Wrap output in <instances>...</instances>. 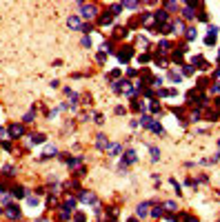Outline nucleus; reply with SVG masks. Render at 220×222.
Masks as SVG:
<instances>
[{
	"mask_svg": "<svg viewBox=\"0 0 220 222\" xmlns=\"http://www.w3.org/2000/svg\"><path fill=\"white\" fill-rule=\"evenodd\" d=\"M100 22H102V25H109V22H111V14L102 16V18H100Z\"/></svg>",
	"mask_w": 220,
	"mask_h": 222,
	"instance_id": "14",
	"label": "nucleus"
},
{
	"mask_svg": "<svg viewBox=\"0 0 220 222\" xmlns=\"http://www.w3.org/2000/svg\"><path fill=\"white\" fill-rule=\"evenodd\" d=\"M160 158V149L158 147H151V160H158Z\"/></svg>",
	"mask_w": 220,
	"mask_h": 222,
	"instance_id": "10",
	"label": "nucleus"
},
{
	"mask_svg": "<svg viewBox=\"0 0 220 222\" xmlns=\"http://www.w3.org/2000/svg\"><path fill=\"white\" fill-rule=\"evenodd\" d=\"M96 144H98V149H107V147H109V142H107V135L100 133V135H98V140H96Z\"/></svg>",
	"mask_w": 220,
	"mask_h": 222,
	"instance_id": "4",
	"label": "nucleus"
},
{
	"mask_svg": "<svg viewBox=\"0 0 220 222\" xmlns=\"http://www.w3.org/2000/svg\"><path fill=\"white\" fill-rule=\"evenodd\" d=\"M125 7H127V9H136L138 2H125Z\"/></svg>",
	"mask_w": 220,
	"mask_h": 222,
	"instance_id": "16",
	"label": "nucleus"
},
{
	"mask_svg": "<svg viewBox=\"0 0 220 222\" xmlns=\"http://www.w3.org/2000/svg\"><path fill=\"white\" fill-rule=\"evenodd\" d=\"M147 209H149V202L140 204V207H138V215H147V213H149V211H147Z\"/></svg>",
	"mask_w": 220,
	"mask_h": 222,
	"instance_id": "8",
	"label": "nucleus"
},
{
	"mask_svg": "<svg viewBox=\"0 0 220 222\" xmlns=\"http://www.w3.org/2000/svg\"><path fill=\"white\" fill-rule=\"evenodd\" d=\"M185 18H194V11H191V9H185Z\"/></svg>",
	"mask_w": 220,
	"mask_h": 222,
	"instance_id": "19",
	"label": "nucleus"
},
{
	"mask_svg": "<svg viewBox=\"0 0 220 222\" xmlns=\"http://www.w3.org/2000/svg\"><path fill=\"white\" fill-rule=\"evenodd\" d=\"M11 193H14L16 198H22V196H25V189H22V187H14V191H11Z\"/></svg>",
	"mask_w": 220,
	"mask_h": 222,
	"instance_id": "9",
	"label": "nucleus"
},
{
	"mask_svg": "<svg viewBox=\"0 0 220 222\" xmlns=\"http://www.w3.org/2000/svg\"><path fill=\"white\" fill-rule=\"evenodd\" d=\"M107 149H109V153H111V156H116V153L120 151V147H118V144H111V147H107Z\"/></svg>",
	"mask_w": 220,
	"mask_h": 222,
	"instance_id": "12",
	"label": "nucleus"
},
{
	"mask_svg": "<svg viewBox=\"0 0 220 222\" xmlns=\"http://www.w3.org/2000/svg\"><path fill=\"white\" fill-rule=\"evenodd\" d=\"M151 215H154V218H158V215H162V209H160V207H156L154 211H151Z\"/></svg>",
	"mask_w": 220,
	"mask_h": 222,
	"instance_id": "15",
	"label": "nucleus"
},
{
	"mask_svg": "<svg viewBox=\"0 0 220 222\" xmlns=\"http://www.w3.org/2000/svg\"><path fill=\"white\" fill-rule=\"evenodd\" d=\"M158 20H167V14H165V11H158Z\"/></svg>",
	"mask_w": 220,
	"mask_h": 222,
	"instance_id": "20",
	"label": "nucleus"
},
{
	"mask_svg": "<svg viewBox=\"0 0 220 222\" xmlns=\"http://www.w3.org/2000/svg\"><path fill=\"white\" fill-rule=\"evenodd\" d=\"M82 16H84V18H93V16H96V7H93V5H82Z\"/></svg>",
	"mask_w": 220,
	"mask_h": 222,
	"instance_id": "1",
	"label": "nucleus"
},
{
	"mask_svg": "<svg viewBox=\"0 0 220 222\" xmlns=\"http://www.w3.org/2000/svg\"><path fill=\"white\" fill-rule=\"evenodd\" d=\"M7 218H11V220H16V218H20V209L18 207H7Z\"/></svg>",
	"mask_w": 220,
	"mask_h": 222,
	"instance_id": "2",
	"label": "nucleus"
},
{
	"mask_svg": "<svg viewBox=\"0 0 220 222\" xmlns=\"http://www.w3.org/2000/svg\"><path fill=\"white\" fill-rule=\"evenodd\" d=\"M0 138H5V131H2V129H0Z\"/></svg>",
	"mask_w": 220,
	"mask_h": 222,
	"instance_id": "22",
	"label": "nucleus"
},
{
	"mask_svg": "<svg viewBox=\"0 0 220 222\" xmlns=\"http://www.w3.org/2000/svg\"><path fill=\"white\" fill-rule=\"evenodd\" d=\"M44 140V135H33V138H31V142H42Z\"/></svg>",
	"mask_w": 220,
	"mask_h": 222,
	"instance_id": "18",
	"label": "nucleus"
},
{
	"mask_svg": "<svg viewBox=\"0 0 220 222\" xmlns=\"http://www.w3.org/2000/svg\"><path fill=\"white\" fill-rule=\"evenodd\" d=\"M29 204H31V207H36V204H38V200H36L33 196H29Z\"/></svg>",
	"mask_w": 220,
	"mask_h": 222,
	"instance_id": "21",
	"label": "nucleus"
},
{
	"mask_svg": "<svg viewBox=\"0 0 220 222\" xmlns=\"http://www.w3.org/2000/svg\"><path fill=\"white\" fill-rule=\"evenodd\" d=\"M136 160H138L136 153H133V151H127L125 158H122V164H131V162H136Z\"/></svg>",
	"mask_w": 220,
	"mask_h": 222,
	"instance_id": "3",
	"label": "nucleus"
},
{
	"mask_svg": "<svg viewBox=\"0 0 220 222\" xmlns=\"http://www.w3.org/2000/svg\"><path fill=\"white\" fill-rule=\"evenodd\" d=\"M82 202H87V204H89V202H96V196H93V193H87V191H84V193H82Z\"/></svg>",
	"mask_w": 220,
	"mask_h": 222,
	"instance_id": "7",
	"label": "nucleus"
},
{
	"mask_svg": "<svg viewBox=\"0 0 220 222\" xmlns=\"http://www.w3.org/2000/svg\"><path fill=\"white\" fill-rule=\"evenodd\" d=\"M67 25H69V27H71V29H80V20H78V18H76V16H71V18H69V20H67Z\"/></svg>",
	"mask_w": 220,
	"mask_h": 222,
	"instance_id": "6",
	"label": "nucleus"
},
{
	"mask_svg": "<svg viewBox=\"0 0 220 222\" xmlns=\"http://www.w3.org/2000/svg\"><path fill=\"white\" fill-rule=\"evenodd\" d=\"M9 133L14 135V138H18V135H22V127L20 124H11V129H9Z\"/></svg>",
	"mask_w": 220,
	"mask_h": 222,
	"instance_id": "5",
	"label": "nucleus"
},
{
	"mask_svg": "<svg viewBox=\"0 0 220 222\" xmlns=\"http://www.w3.org/2000/svg\"><path fill=\"white\" fill-rule=\"evenodd\" d=\"M187 38H189V40H194V38H196V29H189V33H187Z\"/></svg>",
	"mask_w": 220,
	"mask_h": 222,
	"instance_id": "17",
	"label": "nucleus"
},
{
	"mask_svg": "<svg viewBox=\"0 0 220 222\" xmlns=\"http://www.w3.org/2000/svg\"><path fill=\"white\" fill-rule=\"evenodd\" d=\"M165 209L167 211H176V202H165Z\"/></svg>",
	"mask_w": 220,
	"mask_h": 222,
	"instance_id": "13",
	"label": "nucleus"
},
{
	"mask_svg": "<svg viewBox=\"0 0 220 222\" xmlns=\"http://www.w3.org/2000/svg\"><path fill=\"white\" fill-rule=\"evenodd\" d=\"M151 129H154L156 133H165V129H162V127H160L158 122H151Z\"/></svg>",
	"mask_w": 220,
	"mask_h": 222,
	"instance_id": "11",
	"label": "nucleus"
}]
</instances>
